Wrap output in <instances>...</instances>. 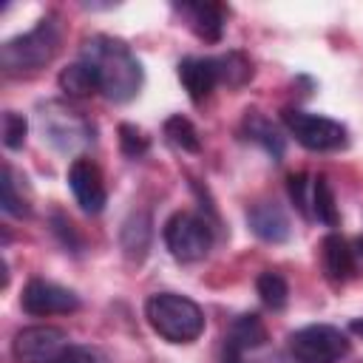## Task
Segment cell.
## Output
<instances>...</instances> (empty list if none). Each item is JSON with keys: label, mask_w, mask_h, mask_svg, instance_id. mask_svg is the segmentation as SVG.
Listing matches in <instances>:
<instances>
[{"label": "cell", "mask_w": 363, "mask_h": 363, "mask_svg": "<svg viewBox=\"0 0 363 363\" xmlns=\"http://www.w3.org/2000/svg\"><path fill=\"white\" fill-rule=\"evenodd\" d=\"M99 79V94L111 102H128L139 94L142 88V62L136 60V54L130 51L128 43L108 37V34H96L91 40L82 43V57Z\"/></svg>", "instance_id": "obj_1"}, {"label": "cell", "mask_w": 363, "mask_h": 363, "mask_svg": "<svg viewBox=\"0 0 363 363\" xmlns=\"http://www.w3.org/2000/svg\"><path fill=\"white\" fill-rule=\"evenodd\" d=\"M62 45V26L57 14H45L34 28L0 45V68L6 74H31L48 65Z\"/></svg>", "instance_id": "obj_2"}, {"label": "cell", "mask_w": 363, "mask_h": 363, "mask_svg": "<svg viewBox=\"0 0 363 363\" xmlns=\"http://www.w3.org/2000/svg\"><path fill=\"white\" fill-rule=\"evenodd\" d=\"M150 329L167 343H193L204 332V312L196 301L179 292H156L145 301Z\"/></svg>", "instance_id": "obj_3"}, {"label": "cell", "mask_w": 363, "mask_h": 363, "mask_svg": "<svg viewBox=\"0 0 363 363\" xmlns=\"http://www.w3.org/2000/svg\"><path fill=\"white\" fill-rule=\"evenodd\" d=\"M349 354V337L337 326L309 323L289 335V357L295 363H337Z\"/></svg>", "instance_id": "obj_4"}, {"label": "cell", "mask_w": 363, "mask_h": 363, "mask_svg": "<svg viewBox=\"0 0 363 363\" xmlns=\"http://www.w3.org/2000/svg\"><path fill=\"white\" fill-rule=\"evenodd\" d=\"M281 119H284L286 130L295 136V142L303 145L306 150L329 153V150L346 147V142H349V133L337 119L309 113V111H295V108H286L281 113Z\"/></svg>", "instance_id": "obj_5"}, {"label": "cell", "mask_w": 363, "mask_h": 363, "mask_svg": "<svg viewBox=\"0 0 363 363\" xmlns=\"http://www.w3.org/2000/svg\"><path fill=\"white\" fill-rule=\"evenodd\" d=\"M164 244L170 250V255L182 264H190V261H201L210 247H213V230L210 224L196 216V213H173L167 221H164Z\"/></svg>", "instance_id": "obj_6"}, {"label": "cell", "mask_w": 363, "mask_h": 363, "mask_svg": "<svg viewBox=\"0 0 363 363\" xmlns=\"http://www.w3.org/2000/svg\"><path fill=\"white\" fill-rule=\"evenodd\" d=\"M68 346H71L68 335L60 326H48V323L23 326L11 340V357L17 363H51Z\"/></svg>", "instance_id": "obj_7"}, {"label": "cell", "mask_w": 363, "mask_h": 363, "mask_svg": "<svg viewBox=\"0 0 363 363\" xmlns=\"http://www.w3.org/2000/svg\"><path fill=\"white\" fill-rule=\"evenodd\" d=\"M20 306L34 315V318H45V315H68L74 309H79V295L71 292L68 286H60L54 281L45 278H31L20 295Z\"/></svg>", "instance_id": "obj_8"}, {"label": "cell", "mask_w": 363, "mask_h": 363, "mask_svg": "<svg viewBox=\"0 0 363 363\" xmlns=\"http://www.w3.org/2000/svg\"><path fill=\"white\" fill-rule=\"evenodd\" d=\"M68 187H71L77 204H79L85 213L96 216V213L105 210V204H108V190H105V182H102L99 167H96L91 159L79 156V159L71 162V167H68Z\"/></svg>", "instance_id": "obj_9"}, {"label": "cell", "mask_w": 363, "mask_h": 363, "mask_svg": "<svg viewBox=\"0 0 363 363\" xmlns=\"http://www.w3.org/2000/svg\"><path fill=\"white\" fill-rule=\"evenodd\" d=\"M179 79L187 91V96L199 105L204 102L213 88L221 82V71H218V60L216 57H184L179 62Z\"/></svg>", "instance_id": "obj_10"}, {"label": "cell", "mask_w": 363, "mask_h": 363, "mask_svg": "<svg viewBox=\"0 0 363 363\" xmlns=\"http://www.w3.org/2000/svg\"><path fill=\"white\" fill-rule=\"evenodd\" d=\"M320 261H323V272L332 284H343L357 272V250H354V244H349L337 233H329L323 238Z\"/></svg>", "instance_id": "obj_11"}, {"label": "cell", "mask_w": 363, "mask_h": 363, "mask_svg": "<svg viewBox=\"0 0 363 363\" xmlns=\"http://www.w3.org/2000/svg\"><path fill=\"white\" fill-rule=\"evenodd\" d=\"M187 26L201 37L204 43H218L224 34V9L218 3H176L173 6Z\"/></svg>", "instance_id": "obj_12"}, {"label": "cell", "mask_w": 363, "mask_h": 363, "mask_svg": "<svg viewBox=\"0 0 363 363\" xmlns=\"http://www.w3.org/2000/svg\"><path fill=\"white\" fill-rule=\"evenodd\" d=\"M247 218H250L252 233L258 238H264V241L278 244V241H286L289 238V218H286V213L275 201H258V204H252L250 213H247Z\"/></svg>", "instance_id": "obj_13"}, {"label": "cell", "mask_w": 363, "mask_h": 363, "mask_svg": "<svg viewBox=\"0 0 363 363\" xmlns=\"http://www.w3.org/2000/svg\"><path fill=\"white\" fill-rule=\"evenodd\" d=\"M224 340H227L224 343V352H244V349L267 346V329H264V323H261L258 315H241L230 326V332H227Z\"/></svg>", "instance_id": "obj_14"}, {"label": "cell", "mask_w": 363, "mask_h": 363, "mask_svg": "<svg viewBox=\"0 0 363 363\" xmlns=\"http://www.w3.org/2000/svg\"><path fill=\"white\" fill-rule=\"evenodd\" d=\"M244 133H247V139H252V142H258L272 159H281L284 156V136H281V130L264 116V113H258V111H252V113H247L244 116Z\"/></svg>", "instance_id": "obj_15"}, {"label": "cell", "mask_w": 363, "mask_h": 363, "mask_svg": "<svg viewBox=\"0 0 363 363\" xmlns=\"http://www.w3.org/2000/svg\"><path fill=\"white\" fill-rule=\"evenodd\" d=\"M60 88L68 96H91V94H99V79L85 60H77L60 71Z\"/></svg>", "instance_id": "obj_16"}, {"label": "cell", "mask_w": 363, "mask_h": 363, "mask_svg": "<svg viewBox=\"0 0 363 363\" xmlns=\"http://www.w3.org/2000/svg\"><path fill=\"white\" fill-rule=\"evenodd\" d=\"M150 216L147 213H133L125 224H122V250L128 258H145L147 247H150Z\"/></svg>", "instance_id": "obj_17"}, {"label": "cell", "mask_w": 363, "mask_h": 363, "mask_svg": "<svg viewBox=\"0 0 363 363\" xmlns=\"http://www.w3.org/2000/svg\"><path fill=\"white\" fill-rule=\"evenodd\" d=\"M164 136H167V142H170L173 147H179L182 153H199V150H201V139H199L196 125H193L187 116H182V113H176V116H170V119L164 122Z\"/></svg>", "instance_id": "obj_18"}, {"label": "cell", "mask_w": 363, "mask_h": 363, "mask_svg": "<svg viewBox=\"0 0 363 363\" xmlns=\"http://www.w3.org/2000/svg\"><path fill=\"white\" fill-rule=\"evenodd\" d=\"M312 218H318L320 224H329V227L337 224L335 190H332L326 176H315L312 179Z\"/></svg>", "instance_id": "obj_19"}, {"label": "cell", "mask_w": 363, "mask_h": 363, "mask_svg": "<svg viewBox=\"0 0 363 363\" xmlns=\"http://www.w3.org/2000/svg\"><path fill=\"white\" fill-rule=\"evenodd\" d=\"M255 289L261 295V301L269 306V309H284L286 306V298H289V286H286V278L275 269H264L255 281Z\"/></svg>", "instance_id": "obj_20"}, {"label": "cell", "mask_w": 363, "mask_h": 363, "mask_svg": "<svg viewBox=\"0 0 363 363\" xmlns=\"http://www.w3.org/2000/svg\"><path fill=\"white\" fill-rule=\"evenodd\" d=\"M216 60H218L221 82H227L230 88H238V85H244V82L252 77V62H250L241 51H230V54L216 57Z\"/></svg>", "instance_id": "obj_21"}, {"label": "cell", "mask_w": 363, "mask_h": 363, "mask_svg": "<svg viewBox=\"0 0 363 363\" xmlns=\"http://www.w3.org/2000/svg\"><path fill=\"white\" fill-rule=\"evenodd\" d=\"M0 187H3V193H0V204H3V210H6L9 216H17V218L28 216V204H26L23 193H17L14 170H11L9 164H3V182H0Z\"/></svg>", "instance_id": "obj_22"}, {"label": "cell", "mask_w": 363, "mask_h": 363, "mask_svg": "<svg viewBox=\"0 0 363 363\" xmlns=\"http://www.w3.org/2000/svg\"><path fill=\"white\" fill-rule=\"evenodd\" d=\"M26 133H28L26 116L17 111H6L3 113V145L9 150H20L26 145Z\"/></svg>", "instance_id": "obj_23"}, {"label": "cell", "mask_w": 363, "mask_h": 363, "mask_svg": "<svg viewBox=\"0 0 363 363\" xmlns=\"http://www.w3.org/2000/svg\"><path fill=\"white\" fill-rule=\"evenodd\" d=\"M119 147H122V153H125V156L139 159V156H145V153H147L150 142H147V136H145L136 125H119Z\"/></svg>", "instance_id": "obj_24"}, {"label": "cell", "mask_w": 363, "mask_h": 363, "mask_svg": "<svg viewBox=\"0 0 363 363\" xmlns=\"http://www.w3.org/2000/svg\"><path fill=\"white\" fill-rule=\"evenodd\" d=\"M289 199L306 218H312V179L306 173L289 176Z\"/></svg>", "instance_id": "obj_25"}, {"label": "cell", "mask_w": 363, "mask_h": 363, "mask_svg": "<svg viewBox=\"0 0 363 363\" xmlns=\"http://www.w3.org/2000/svg\"><path fill=\"white\" fill-rule=\"evenodd\" d=\"M224 363H284L281 354L269 346H255L244 352H224Z\"/></svg>", "instance_id": "obj_26"}, {"label": "cell", "mask_w": 363, "mask_h": 363, "mask_svg": "<svg viewBox=\"0 0 363 363\" xmlns=\"http://www.w3.org/2000/svg\"><path fill=\"white\" fill-rule=\"evenodd\" d=\"M51 363H105V357L96 349H91V346H68Z\"/></svg>", "instance_id": "obj_27"}, {"label": "cell", "mask_w": 363, "mask_h": 363, "mask_svg": "<svg viewBox=\"0 0 363 363\" xmlns=\"http://www.w3.org/2000/svg\"><path fill=\"white\" fill-rule=\"evenodd\" d=\"M54 224H57L54 230L62 235V241H65L68 247H77V244H79V241L74 238V224H71L68 218H62V216H54Z\"/></svg>", "instance_id": "obj_28"}, {"label": "cell", "mask_w": 363, "mask_h": 363, "mask_svg": "<svg viewBox=\"0 0 363 363\" xmlns=\"http://www.w3.org/2000/svg\"><path fill=\"white\" fill-rule=\"evenodd\" d=\"M349 329H352L354 335H360V337H363V320H360V318H357V320H352V323H349Z\"/></svg>", "instance_id": "obj_29"}]
</instances>
